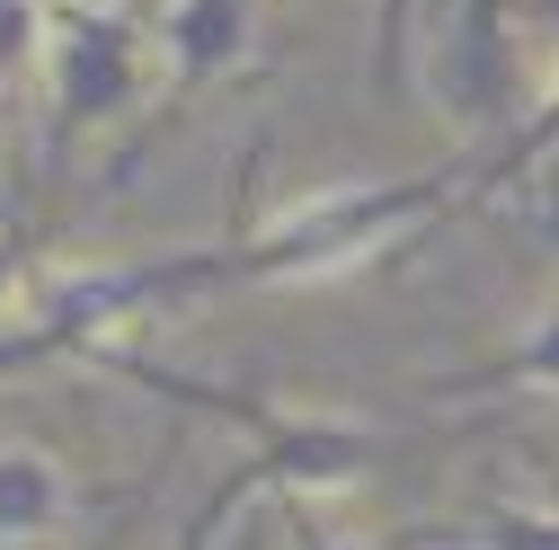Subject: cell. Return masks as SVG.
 <instances>
[{
	"label": "cell",
	"mask_w": 559,
	"mask_h": 550,
	"mask_svg": "<svg viewBox=\"0 0 559 550\" xmlns=\"http://www.w3.org/2000/svg\"><path fill=\"white\" fill-rule=\"evenodd\" d=\"M124 382H143V391H160L169 408H187V418H214V427H240V444H249V462L240 470H223L214 479V498L195 506V524L178 533V550H214L223 541V524L240 515V498L249 489H346V479H365V470H382L391 462V435L382 427H356V418H311V408H285V399H258V391H231V382H195V373H169V364H152L143 347H98Z\"/></svg>",
	"instance_id": "6da1fadb"
},
{
	"label": "cell",
	"mask_w": 559,
	"mask_h": 550,
	"mask_svg": "<svg viewBox=\"0 0 559 550\" xmlns=\"http://www.w3.org/2000/svg\"><path fill=\"white\" fill-rule=\"evenodd\" d=\"M152 19L116 10V0H45V133H36V178L62 187L90 133L143 107L152 81Z\"/></svg>",
	"instance_id": "7a4b0ae2"
},
{
	"label": "cell",
	"mask_w": 559,
	"mask_h": 550,
	"mask_svg": "<svg viewBox=\"0 0 559 550\" xmlns=\"http://www.w3.org/2000/svg\"><path fill=\"white\" fill-rule=\"evenodd\" d=\"M152 27H160V53H169V107L133 133V152H116L107 187H124L133 169H143V152L187 116V98H204L231 62H249V45H258V0H160Z\"/></svg>",
	"instance_id": "3957f363"
},
{
	"label": "cell",
	"mask_w": 559,
	"mask_h": 550,
	"mask_svg": "<svg viewBox=\"0 0 559 550\" xmlns=\"http://www.w3.org/2000/svg\"><path fill=\"white\" fill-rule=\"evenodd\" d=\"M72 524V479L36 444H0V541H45Z\"/></svg>",
	"instance_id": "277c9868"
},
{
	"label": "cell",
	"mask_w": 559,
	"mask_h": 550,
	"mask_svg": "<svg viewBox=\"0 0 559 550\" xmlns=\"http://www.w3.org/2000/svg\"><path fill=\"white\" fill-rule=\"evenodd\" d=\"M436 399H498V391H559V311L550 320H533L515 347H498V356H479V364H462V373H436L427 382Z\"/></svg>",
	"instance_id": "5b68a950"
},
{
	"label": "cell",
	"mask_w": 559,
	"mask_h": 550,
	"mask_svg": "<svg viewBox=\"0 0 559 550\" xmlns=\"http://www.w3.org/2000/svg\"><path fill=\"white\" fill-rule=\"evenodd\" d=\"M550 152H559V72H550L542 107H533L524 124H507L498 143L479 152V169H471V195H462V204H479V195H507V187H515V178H533Z\"/></svg>",
	"instance_id": "8992f818"
},
{
	"label": "cell",
	"mask_w": 559,
	"mask_h": 550,
	"mask_svg": "<svg viewBox=\"0 0 559 550\" xmlns=\"http://www.w3.org/2000/svg\"><path fill=\"white\" fill-rule=\"evenodd\" d=\"M275 515H285V541L294 550H365V541H346V533H329L311 515V489H275Z\"/></svg>",
	"instance_id": "52a82bcc"
},
{
	"label": "cell",
	"mask_w": 559,
	"mask_h": 550,
	"mask_svg": "<svg viewBox=\"0 0 559 550\" xmlns=\"http://www.w3.org/2000/svg\"><path fill=\"white\" fill-rule=\"evenodd\" d=\"M36 249H45V223H0V311L19 302V275L36 266Z\"/></svg>",
	"instance_id": "ba28073f"
},
{
	"label": "cell",
	"mask_w": 559,
	"mask_h": 550,
	"mask_svg": "<svg viewBox=\"0 0 559 550\" xmlns=\"http://www.w3.org/2000/svg\"><path fill=\"white\" fill-rule=\"evenodd\" d=\"M0 223H36L27 195H19V178H10V152H0Z\"/></svg>",
	"instance_id": "9c48e42d"
},
{
	"label": "cell",
	"mask_w": 559,
	"mask_h": 550,
	"mask_svg": "<svg viewBox=\"0 0 559 550\" xmlns=\"http://www.w3.org/2000/svg\"><path fill=\"white\" fill-rule=\"evenodd\" d=\"M98 550H124V533H107V541H98Z\"/></svg>",
	"instance_id": "30bf717a"
}]
</instances>
